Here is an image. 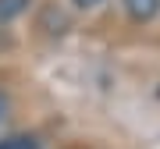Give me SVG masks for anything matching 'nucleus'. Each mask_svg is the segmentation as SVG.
Instances as JSON below:
<instances>
[{
    "instance_id": "7ed1b4c3",
    "label": "nucleus",
    "mask_w": 160,
    "mask_h": 149,
    "mask_svg": "<svg viewBox=\"0 0 160 149\" xmlns=\"http://www.w3.org/2000/svg\"><path fill=\"white\" fill-rule=\"evenodd\" d=\"M0 149H43L36 135H7L0 138Z\"/></svg>"
},
{
    "instance_id": "f257e3e1",
    "label": "nucleus",
    "mask_w": 160,
    "mask_h": 149,
    "mask_svg": "<svg viewBox=\"0 0 160 149\" xmlns=\"http://www.w3.org/2000/svg\"><path fill=\"white\" fill-rule=\"evenodd\" d=\"M121 7H125V14L132 18V22H153V18L160 14V0H121Z\"/></svg>"
},
{
    "instance_id": "39448f33",
    "label": "nucleus",
    "mask_w": 160,
    "mask_h": 149,
    "mask_svg": "<svg viewBox=\"0 0 160 149\" xmlns=\"http://www.w3.org/2000/svg\"><path fill=\"white\" fill-rule=\"evenodd\" d=\"M7 110H11V103H7V96H4V92H0V121L7 117Z\"/></svg>"
},
{
    "instance_id": "f03ea898",
    "label": "nucleus",
    "mask_w": 160,
    "mask_h": 149,
    "mask_svg": "<svg viewBox=\"0 0 160 149\" xmlns=\"http://www.w3.org/2000/svg\"><path fill=\"white\" fill-rule=\"evenodd\" d=\"M29 4H32V0H0V25L22 18L25 11H29Z\"/></svg>"
},
{
    "instance_id": "20e7f679",
    "label": "nucleus",
    "mask_w": 160,
    "mask_h": 149,
    "mask_svg": "<svg viewBox=\"0 0 160 149\" xmlns=\"http://www.w3.org/2000/svg\"><path fill=\"white\" fill-rule=\"evenodd\" d=\"M75 7H78V11H96V7L103 4V0H71Z\"/></svg>"
}]
</instances>
